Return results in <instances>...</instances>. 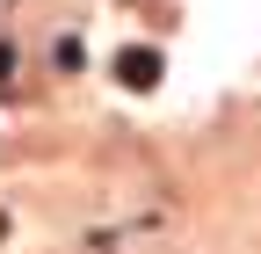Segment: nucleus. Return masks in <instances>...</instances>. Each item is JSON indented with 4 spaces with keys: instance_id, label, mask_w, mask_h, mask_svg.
<instances>
[{
    "instance_id": "nucleus-1",
    "label": "nucleus",
    "mask_w": 261,
    "mask_h": 254,
    "mask_svg": "<svg viewBox=\"0 0 261 254\" xmlns=\"http://www.w3.org/2000/svg\"><path fill=\"white\" fill-rule=\"evenodd\" d=\"M116 73H123L130 87H152V80H160V51H123V58H116Z\"/></svg>"
},
{
    "instance_id": "nucleus-2",
    "label": "nucleus",
    "mask_w": 261,
    "mask_h": 254,
    "mask_svg": "<svg viewBox=\"0 0 261 254\" xmlns=\"http://www.w3.org/2000/svg\"><path fill=\"white\" fill-rule=\"evenodd\" d=\"M8 73H15V51H8V44H0V80H8Z\"/></svg>"
}]
</instances>
